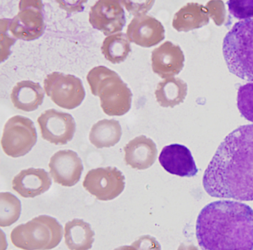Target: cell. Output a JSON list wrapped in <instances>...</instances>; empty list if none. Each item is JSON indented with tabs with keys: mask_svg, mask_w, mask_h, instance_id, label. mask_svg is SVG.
<instances>
[{
	"mask_svg": "<svg viewBox=\"0 0 253 250\" xmlns=\"http://www.w3.org/2000/svg\"><path fill=\"white\" fill-rule=\"evenodd\" d=\"M101 49L105 58L113 64L123 62L131 51L130 42L124 33L113 34L106 37Z\"/></svg>",
	"mask_w": 253,
	"mask_h": 250,
	"instance_id": "cell-23",
	"label": "cell"
},
{
	"mask_svg": "<svg viewBox=\"0 0 253 250\" xmlns=\"http://www.w3.org/2000/svg\"><path fill=\"white\" fill-rule=\"evenodd\" d=\"M41 0H20L19 11L10 19L8 30L18 39L32 41L41 37L45 29Z\"/></svg>",
	"mask_w": 253,
	"mask_h": 250,
	"instance_id": "cell-8",
	"label": "cell"
},
{
	"mask_svg": "<svg viewBox=\"0 0 253 250\" xmlns=\"http://www.w3.org/2000/svg\"><path fill=\"white\" fill-rule=\"evenodd\" d=\"M86 80L92 94L99 97L106 114L120 116L129 110L132 94L116 72L105 66H96L89 71Z\"/></svg>",
	"mask_w": 253,
	"mask_h": 250,
	"instance_id": "cell-3",
	"label": "cell"
},
{
	"mask_svg": "<svg viewBox=\"0 0 253 250\" xmlns=\"http://www.w3.org/2000/svg\"><path fill=\"white\" fill-rule=\"evenodd\" d=\"M63 234L62 225L54 217L41 215L17 225L10 233V240L23 250H49L58 245Z\"/></svg>",
	"mask_w": 253,
	"mask_h": 250,
	"instance_id": "cell-5",
	"label": "cell"
},
{
	"mask_svg": "<svg viewBox=\"0 0 253 250\" xmlns=\"http://www.w3.org/2000/svg\"><path fill=\"white\" fill-rule=\"evenodd\" d=\"M124 150L126 165L139 170L150 167L155 162L158 153L154 142L143 135L130 140Z\"/></svg>",
	"mask_w": 253,
	"mask_h": 250,
	"instance_id": "cell-17",
	"label": "cell"
},
{
	"mask_svg": "<svg viewBox=\"0 0 253 250\" xmlns=\"http://www.w3.org/2000/svg\"><path fill=\"white\" fill-rule=\"evenodd\" d=\"M37 140V134L33 122L28 118L16 115L5 124L0 143L6 155L18 158L29 152Z\"/></svg>",
	"mask_w": 253,
	"mask_h": 250,
	"instance_id": "cell-6",
	"label": "cell"
},
{
	"mask_svg": "<svg viewBox=\"0 0 253 250\" xmlns=\"http://www.w3.org/2000/svg\"><path fill=\"white\" fill-rule=\"evenodd\" d=\"M21 210L20 200L10 192L0 193V226L8 227L19 219Z\"/></svg>",
	"mask_w": 253,
	"mask_h": 250,
	"instance_id": "cell-24",
	"label": "cell"
},
{
	"mask_svg": "<svg viewBox=\"0 0 253 250\" xmlns=\"http://www.w3.org/2000/svg\"><path fill=\"white\" fill-rule=\"evenodd\" d=\"M12 188L21 197L34 198L47 191L51 185L49 174L43 168L22 170L12 180Z\"/></svg>",
	"mask_w": 253,
	"mask_h": 250,
	"instance_id": "cell-16",
	"label": "cell"
},
{
	"mask_svg": "<svg viewBox=\"0 0 253 250\" xmlns=\"http://www.w3.org/2000/svg\"><path fill=\"white\" fill-rule=\"evenodd\" d=\"M222 53L230 73L253 82V19L233 25L223 39Z\"/></svg>",
	"mask_w": 253,
	"mask_h": 250,
	"instance_id": "cell-4",
	"label": "cell"
},
{
	"mask_svg": "<svg viewBox=\"0 0 253 250\" xmlns=\"http://www.w3.org/2000/svg\"><path fill=\"white\" fill-rule=\"evenodd\" d=\"M125 176L116 167H98L89 170L83 186L90 194L100 201L111 200L124 190Z\"/></svg>",
	"mask_w": 253,
	"mask_h": 250,
	"instance_id": "cell-9",
	"label": "cell"
},
{
	"mask_svg": "<svg viewBox=\"0 0 253 250\" xmlns=\"http://www.w3.org/2000/svg\"><path fill=\"white\" fill-rule=\"evenodd\" d=\"M43 89L56 105L68 110L79 106L85 95L81 79L74 75L57 72L46 76L43 81Z\"/></svg>",
	"mask_w": 253,
	"mask_h": 250,
	"instance_id": "cell-7",
	"label": "cell"
},
{
	"mask_svg": "<svg viewBox=\"0 0 253 250\" xmlns=\"http://www.w3.org/2000/svg\"><path fill=\"white\" fill-rule=\"evenodd\" d=\"M151 61L155 73L162 78H169L181 71L184 56L179 45L166 41L152 51Z\"/></svg>",
	"mask_w": 253,
	"mask_h": 250,
	"instance_id": "cell-15",
	"label": "cell"
},
{
	"mask_svg": "<svg viewBox=\"0 0 253 250\" xmlns=\"http://www.w3.org/2000/svg\"><path fill=\"white\" fill-rule=\"evenodd\" d=\"M126 33L129 42L146 47L157 45L165 38L161 23L145 14L134 17L128 25Z\"/></svg>",
	"mask_w": 253,
	"mask_h": 250,
	"instance_id": "cell-14",
	"label": "cell"
},
{
	"mask_svg": "<svg viewBox=\"0 0 253 250\" xmlns=\"http://www.w3.org/2000/svg\"><path fill=\"white\" fill-rule=\"evenodd\" d=\"M10 19H0V61L5 60L10 54V47L15 42L16 40L7 34Z\"/></svg>",
	"mask_w": 253,
	"mask_h": 250,
	"instance_id": "cell-27",
	"label": "cell"
},
{
	"mask_svg": "<svg viewBox=\"0 0 253 250\" xmlns=\"http://www.w3.org/2000/svg\"><path fill=\"white\" fill-rule=\"evenodd\" d=\"M159 161L165 170L179 176H194L198 171L191 151L181 144L165 146L160 154Z\"/></svg>",
	"mask_w": 253,
	"mask_h": 250,
	"instance_id": "cell-13",
	"label": "cell"
},
{
	"mask_svg": "<svg viewBox=\"0 0 253 250\" xmlns=\"http://www.w3.org/2000/svg\"><path fill=\"white\" fill-rule=\"evenodd\" d=\"M44 92L39 83L29 80L17 83L10 94L14 107L25 112L36 110L42 104Z\"/></svg>",
	"mask_w": 253,
	"mask_h": 250,
	"instance_id": "cell-18",
	"label": "cell"
},
{
	"mask_svg": "<svg viewBox=\"0 0 253 250\" xmlns=\"http://www.w3.org/2000/svg\"><path fill=\"white\" fill-rule=\"evenodd\" d=\"M196 236L202 250H253V209L234 201L211 202L198 214Z\"/></svg>",
	"mask_w": 253,
	"mask_h": 250,
	"instance_id": "cell-2",
	"label": "cell"
},
{
	"mask_svg": "<svg viewBox=\"0 0 253 250\" xmlns=\"http://www.w3.org/2000/svg\"><path fill=\"white\" fill-rule=\"evenodd\" d=\"M42 137L56 145L70 141L76 130L73 117L69 113L50 109L41 113L37 119Z\"/></svg>",
	"mask_w": 253,
	"mask_h": 250,
	"instance_id": "cell-10",
	"label": "cell"
},
{
	"mask_svg": "<svg viewBox=\"0 0 253 250\" xmlns=\"http://www.w3.org/2000/svg\"><path fill=\"white\" fill-rule=\"evenodd\" d=\"M122 134V128L118 121L103 119L92 126L89 139L97 148L110 147L120 141Z\"/></svg>",
	"mask_w": 253,
	"mask_h": 250,
	"instance_id": "cell-21",
	"label": "cell"
},
{
	"mask_svg": "<svg viewBox=\"0 0 253 250\" xmlns=\"http://www.w3.org/2000/svg\"><path fill=\"white\" fill-rule=\"evenodd\" d=\"M89 21L94 28L101 31L105 36L121 31L126 19L120 1L98 0L90 8Z\"/></svg>",
	"mask_w": 253,
	"mask_h": 250,
	"instance_id": "cell-11",
	"label": "cell"
},
{
	"mask_svg": "<svg viewBox=\"0 0 253 250\" xmlns=\"http://www.w3.org/2000/svg\"><path fill=\"white\" fill-rule=\"evenodd\" d=\"M208 21L205 8L202 5L189 2L175 13L172 25L178 32H188L200 28Z\"/></svg>",
	"mask_w": 253,
	"mask_h": 250,
	"instance_id": "cell-20",
	"label": "cell"
},
{
	"mask_svg": "<svg viewBox=\"0 0 253 250\" xmlns=\"http://www.w3.org/2000/svg\"><path fill=\"white\" fill-rule=\"evenodd\" d=\"M120 2L123 4L127 11L136 16L144 15L152 6L154 0L146 1H130L121 0Z\"/></svg>",
	"mask_w": 253,
	"mask_h": 250,
	"instance_id": "cell-28",
	"label": "cell"
},
{
	"mask_svg": "<svg viewBox=\"0 0 253 250\" xmlns=\"http://www.w3.org/2000/svg\"><path fill=\"white\" fill-rule=\"evenodd\" d=\"M94 235L90 224L83 219H73L65 225V243L70 250H89L94 241Z\"/></svg>",
	"mask_w": 253,
	"mask_h": 250,
	"instance_id": "cell-19",
	"label": "cell"
},
{
	"mask_svg": "<svg viewBox=\"0 0 253 250\" xmlns=\"http://www.w3.org/2000/svg\"><path fill=\"white\" fill-rule=\"evenodd\" d=\"M187 90L186 83L178 78L169 77L158 83L155 94L160 106L173 108L183 102Z\"/></svg>",
	"mask_w": 253,
	"mask_h": 250,
	"instance_id": "cell-22",
	"label": "cell"
},
{
	"mask_svg": "<svg viewBox=\"0 0 253 250\" xmlns=\"http://www.w3.org/2000/svg\"><path fill=\"white\" fill-rule=\"evenodd\" d=\"M49 173L54 182L71 187L80 179L83 165L77 153L71 150H60L50 158Z\"/></svg>",
	"mask_w": 253,
	"mask_h": 250,
	"instance_id": "cell-12",
	"label": "cell"
},
{
	"mask_svg": "<svg viewBox=\"0 0 253 250\" xmlns=\"http://www.w3.org/2000/svg\"><path fill=\"white\" fill-rule=\"evenodd\" d=\"M237 105L241 115L253 122V83H247L239 87Z\"/></svg>",
	"mask_w": 253,
	"mask_h": 250,
	"instance_id": "cell-25",
	"label": "cell"
},
{
	"mask_svg": "<svg viewBox=\"0 0 253 250\" xmlns=\"http://www.w3.org/2000/svg\"><path fill=\"white\" fill-rule=\"evenodd\" d=\"M226 4L229 12L238 19L253 17V0H230Z\"/></svg>",
	"mask_w": 253,
	"mask_h": 250,
	"instance_id": "cell-26",
	"label": "cell"
},
{
	"mask_svg": "<svg viewBox=\"0 0 253 250\" xmlns=\"http://www.w3.org/2000/svg\"><path fill=\"white\" fill-rule=\"evenodd\" d=\"M203 185L212 197L253 201V124L224 138L204 172Z\"/></svg>",
	"mask_w": 253,
	"mask_h": 250,
	"instance_id": "cell-1",
	"label": "cell"
}]
</instances>
